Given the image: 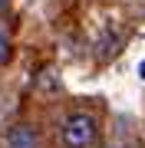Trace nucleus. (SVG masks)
<instances>
[{
  "label": "nucleus",
  "instance_id": "nucleus-1",
  "mask_svg": "<svg viewBox=\"0 0 145 148\" xmlns=\"http://www.w3.org/2000/svg\"><path fill=\"white\" fill-rule=\"evenodd\" d=\"M66 148H89L96 142V122L89 115H69L63 122V132H59Z\"/></svg>",
  "mask_w": 145,
  "mask_h": 148
},
{
  "label": "nucleus",
  "instance_id": "nucleus-4",
  "mask_svg": "<svg viewBox=\"0 0 145 148\" xmlns=\"http://www.w3.org/2000/svg\"><path fill=\"white\" fill-rule=\"evenodd\" d=\"M142 76H145V63H142Z\"/></svg>",
  "mask_w": 145,
  "mask_h": 148
},
{
  "label": "nucleus",
  "instance_id": "nucleus-3",
  "mask_svg": "<svg viewBox=\"0 0 145 148\" xmlns=\"http://www.w3.org/2000/svg\"><path fill=\"white\" fill-rule=\"evenodd\" d=\"M7 53H10V46H7V36H3V33H0V63H3V59H7Z\"/></svg>",
  "mask_w": 145,
  "mask_h": 148
},
{
  "label": "nucleus",
  "instance_id": "nucleus-2",
  "mask_svg": "<svg viewBox=\"0 0 145 148\" xmlns=\"http://www.w3.org/2000/svg\"><path fill=\"white\" fill-rule=\"evenodd\" d=\"M7 145L10 148H36V135L30 125H13L7 132Z\"/></svg>",
  "mask_w": 145,
  "mask_h": 148
}]
</instances>
